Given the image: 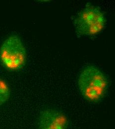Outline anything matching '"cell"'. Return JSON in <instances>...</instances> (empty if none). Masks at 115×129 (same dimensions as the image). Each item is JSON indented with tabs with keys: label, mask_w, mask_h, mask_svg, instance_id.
Wrapping results in <instances>:
<instances>
[{
	"label": "cell",
	"mask_w": 115,
	"mask_h": 129,
	"mask_svg": "<svg viewBox=\"0 0 115 129\" xmlns=\"http://www.w3.org/2000/svg\"><path fill=\"white\" fill-rule=\"evenodd\" d=\"M11 89L8 83L0 79V106L5 103L10 98Z\"/></svg>",
	"instance_id": "cell-5"
},
{
	"label": "cell",
	"mask_w": 115,
	"mask_h": 129,
	"mask_svg": "<svg viewBox=\"0 0 115 129\" xmlns=\"http://www.w3.org/2000/svg\"><path fill=\"white\" fill-rule=\"evenodd\" d=\"M108 84L106 76L95 66L86 67L79 75V90L83 97L91 102H97L104 97Z\"/></svg>",
	"instance_id": "cell-1"
},
{
	"label": "cell",
	"mask_w": 115,
	"mask_h": 129,
	"mask_svg": "<svg viewBox=\"0 0 115 129\" xmlns=\"http://www.w3.org/2000/svg\"><path fill=\"white\" fill-rule=\"evenodd\" d=\"M0 61L10 72L18 71L25 66L26 51L20 37L12 35L3 42L0 48Z\"/></svg>",
	"instance_id": "cell-2"
},
{
	"label": "cell",
	"mask_w": 115,
	"mask_h": 129,
	"mask_svg": "<svg viewBox=\"0 0 115 129\" xmlns=\"http://www.w3.org/2000/svg\"><path fill=\"white\" fill-rule=\"evenodd\" d=\"M76 30L83 36H94L104 29L106 19L104 13L97 7L87 5L75 19Z\"/></svg>",
	"instance_id": "cell-3"
},
{
	"label": "cell",
	"mask_w": 115,
	"mask_h": 129,
	"mask_svg": "<svg viewBox=\"0 0 115 129\" xmlns=\"http://www.w3.org/2000/svg\"><path fill=\"white\" fill-rule=\"evenodd\" d=\"M38 129H67L68 119L66 115L54 109L42 110L38 118Z\"/></svg>",
	"instance_id": "cell-4"
}]
</instances>
